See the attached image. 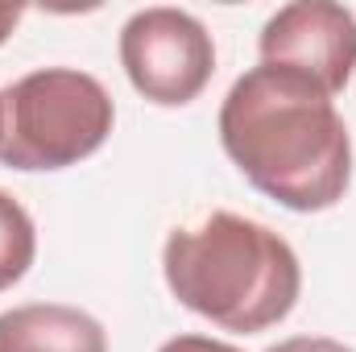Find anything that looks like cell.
I'll list each match as a JSON object with an SVG mask.
<instances>
[{"mask_svg":"<svg viewBox=\"0 0 356 352\" xmlns=\"http://www.w3.org/2000/svg\"><path fill=\"white\" fill-rule=\"evenodd\" d=\"M116 120L108 88L75 67H46L0 91V162L8 170H67L91 158Z\"/></svg>","mask_w":356,"mask_h":352,"instance_id":"3","label":"cell"},{"mask_svg":"<svg viewBox=\"0 0 356 352\" xmlns=\"http://www.w3.org/2000/svg\"><path fill=\"white\" fill-rule=\"evenodd\" d=\"M21 17H25V8L21 4H0V46L8 42V33L21 25Z\"/></svg>","mask_w":356,"mask_h":352,"instance_id":"10","label":"cell"},{"mask_svg":"<svg viewBox=\"0 0 356 352\" xmlns=\"http://www.w3.org/2000/svg\"><path fill=\"white\" fill-rule=\"evenodd\" d=\"M0 352H108L104 323L67 303L0 311Z\"/></svg>","mask_w":356,"mask_h":352,"instance_id":"6","label":"cell"},{"mask_svg":"<svg viewBox=\"0 0 356 352\" xmlns=\"http://www.w3.org/2000/svg\"><path fill=\"white\" fill-rule=\"evenodd\" d=\"M220 145L261 195L290 211H327L353 182V137L336 99L286 67L261 63L228 88Z\"/></svg>","mask_w":356,"mask_h":352,"instance_id":"1","label":"cell"},{"mask_svg":"<svg viewBox=\"0 0 356 352\" xmlns=\"http://www.w3.org/2000/svg\"><path fill=\"white\" fill-rule=\"evenodd\" d=\"M38 257V228H33V216L8 195L0 191V290L17 286L29 265Z\"/></svg>","mask_w":356,"mask_h":352,"instance_id":"7","label":"cell"},{"mask_svg":"<svg viewBox=\"0 0 356 352\" xmlns=\"http://www.w3.org/2000/svg\"><path fill=\"white\" fill-rule=\"evenodd\" d=\"M257 46L266 67H286L340 95L356 71V17L336 0H298L269 17Z\"/></svg>","mask_w":356,"mask_h":352,"instance_id":"5","label":"cell"},{"mask_svg":"<svg viewBox=\"0 0 356 352\" xmlns=\"http://www.w3.org/2000/svg\"><path fill=\"white\" fill-rule=\"evenodd\" d=\"M120 67L129 83L158 108L199 99L216 75V42L207 25L170 4L141 8L120 29Z\"/></svg>","mask_w":356,"mask_h":352,"instance_id":"4","label":"cell"},{"mask_svg":"<svg viewBox=\"0 0 356 352\" xmlns=\"http://www.w3.org/2000/svg\"><path fill=\"white\" fill-rule=\"evenodd\" d=\"M158 352H241V349H232L224 340H211V336H175Z\"/></svg>","mask_w":356,"mask_h":352,"instance_id":"9","label":"cell"},{"mask_svg":"<svg viewBox=\"0 0 356 352\" xmlns=\"http://www.w3.org/2000/svg\"><path fill=\"white\" fill-rule=\"evenodd\" d=\"M162 273L178 303L224 332H266L302 294V265L286 237L236 211H211L175 228Z\"/></svg>","mask_w":356,"mask_h":352,"instance_id":"2","label":"cell"},{"mask_svg":"<svg viewBox=\"0 0 356 352\" xmlns=\"http://www.w3.org/2000/svg\"><path fill=\"white\" fill-rule=\"evenodd\" d=\"M266 352H353V349L332 340V336H290V340H282Z\"/></svg>","mask_w":356,"mask_h":352,"instance_id":"8","label":"cell"}]
</instances>
